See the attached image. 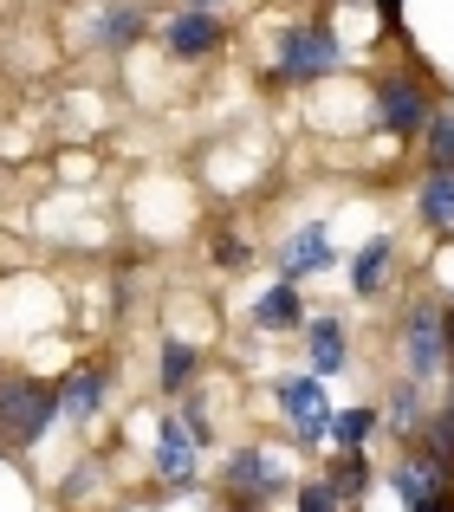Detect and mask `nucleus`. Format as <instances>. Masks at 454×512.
I'll return each mask as SVG.
<instances>
[{
  "instance_id": "nucleus-1",
  "label": "nucleus",
  "mask_w": 454,
  "mask_h": 512,
  "mask_svg": "<svg viewBox=\"0 0 454 512\" xmlns=\"http://www.w3.org/2000/svg\"><path fill=\"white\" fill-rule=\"evenodd\" d=\"M448 344H454V318L442 305H409L403 318V363H409V383H435L448 370Z\"/></svg>"
},
{
  "instance_id": "nucleus-2",
  "label": "nucleus",
  "mask_w": 454,
  "mask_h": 512,
  "mask_svg": "<svg viewBox=\"0 0 454 512\" xmlns=\"http://www.w3.org/2000/svg\"><path fill=\"white\" fill-rule=\"evenodd\" d=\"M52 415H59V396L46 383H0V441L33 448L52 428Z\"/></svg>"
},
{
  "instance_id": "nucleus-3",
  "label": "nucleus",
  "mask_w": 454,
  "mask_h": 512,
  "mask_svg": "<svg viewBox=\"0 0 454 512\" xmlns=\"http://www.w3.org/2000/svg\"><path fill=\"white\" fill-rule=\"evenodd\" d=\"M279 78H292V85H305V78H325V72H338V33L331 26H286L279 33Z\"/></svg>"
},
{
  "instance_id": "nucleus-4",
  "label": "nucleus",
  "mask_w": 454,
  "mask_h": 512,
  "mask_svg": "<svg viewBox=\"0 0 454 512\" xmlns=\"http://www.w3.org/2000/svg\"><path fill=\"white\" fill-rule=\"evenodd\" d=\"M279 409H286L292 435H299L305 448H318V441L331 435V409H325V389H318V376H279Z\"/></svg>"
},
{
  "instance_id": "nucleus-5",
  "label": "nucleus",
  "mask_w": 454,
  "mask_h": 512,
  "mask_svg": "<svg viewBox=\"0 0 454 512\" xmlns=\"http://www.w3.org/2000/svg\"><path fill=\"white\" fill-rule=\"evenodd\" d=\"M331 260H338V240H331V227H325V221L292 227L286 247H279V273H286L292 286H299V279H312V273H325Z\"/></svg>"
},
{
  "instance_id": "nucleus-6",
  "label": "nucleus",
  "mask_w": 454,
  "mask_h": 512,
  "mask_svg": "<svg viewBox=\"0 0 454 512\" xmlns=\"http://www.w3.org/2000/svg\"><path fill=\"white\" fill-rule=\"evenodd\" d=\"M429 91L422 85H409V78H383L377 85V124L390 130V137H416L422 124H429Z\"/></svg>"
},
{
  "instance_id": "nucleus-7",
  "label": "nucleus",
  "mask_w": 454,
  "mask_h": 512,
  "mask_svg": "<svg viewBox=\"0 0 454 512\" xmlns=\"http://www.w3.org/2000/svg\"><path fill=\"white\" fill-rule=\"evenodd\" d=\"M227 487L253 493V500H273V493L286 487V467H279L273 454H260V448H240V454H227Z\"/></svg>"
},
{
  "instance_id": "nucleus-8",
  "label": "nucleus",
  "mask_w": 454,
  "mask_h": 512,
  "mask_svg": "<svg viewBox=\"0 0 454 512\" xmlns=\"http://www.w3.org/2000/svg\"><path fill=\"white\" fill-rule=\"evenodd\" d=\"M390 487L409 512H442V461H403L390 467Z\"/></svg>"
},
{
  "instance_id": "nucleus-9",
  "label": "nucleus",
  "mask_w": 454,
  "mask_h": 512,
  "mask_svg": "<svg viewBox=\"0 0 454 512\" xmlns=\"http://www.w3.org/2000/svg\"><path fill=\"white\" fill-rule=\"evenodd\" d=\"M195 448H202V441L189 435V422L169 415L163 435H156V474H163L169 487H189V480H195Z\"/></svg>"
},
{
  "instance_id": "nucleus-10",
  "label": "nucleus",
  "mask_w": 454,
  "mask_h": 512,
  "mask_svg": "<svg viewBox=\"0 0 454 512\" xmlns=\"http://www.w3.org/2000/svg\"><path fill=\"white\" fill-rule=\"evenodd\" d=\"M215 46H221V20L215 13L189 7V13L169 20V52H176V59H202V52H215Z\"/></svg>"
},
{
  "instance_id": "nucleus-11",
  "label": "nucleus",
  "mask_w": 454,
  "mask_h": 512,
  "mask_svg": "<svg viewBox=\"0 0 454 512\" xmlns=\"http://www.w3.org/2000/svg\"><path fill=\"white\" fill-rule=\"evenodd\" d=\"M390 260H396L390 234H370L364 247H357V260H351V292H357V299H377V292H383V279H390Z\"/></svg>"
},
{
  "instance_id": "nucleus-12",
  "label": "nucleus",
  "mask_w": 454,
  "mask_h": 512,
  "mask_svg": "<svg viewBox=\"0 0 454 512\" xmlns=\"http://www.w3.org/2000/svg\"><path fill=\"white\" fill-rule=\"evenodd\" d=\"M104 370L98 363H85V370H72L59 383V415H72V422H91V415H98V402H104Z\"/></svg>"
},
{
  "instance_id": "nucleus-13",
  "label": "nucleus",
  "mask_w": 454,
  "mask_h": 512,
  "mask_svg": "<svg viewBox=\"0 0 454 512\" xmlns=\"http://www.w3.org/2000/svg\"><path fill=\"white\" fill-rule=\"evenodd\" d=\"M299 318H305V299H299V286H292V279L266 286L260 305H253V325H260V331H292Z\"/></svg>"
},
{
  "instance_id": "nucleus-14",
  "label": "nucleus",
  "mask_w": 454,
  "mask_h": 512,
  "mask_svg": "<svg viewBox=\"0 0 454 512\" xmlns=\"http://www.w3.org/2000/svg\"><path fill=\"white\" fill-rule=\"evenodd\" d=\"M305 344H312V376H338L344 357H351V344H344V325H338V318H312Z\"/></svg>"
},
{
  "instance_id": "nucleus-15",
  "label": "nucleus",
  "mask_w": 454,
  "mask_h": 512,
  "mask_svg": "<svg viewBox=\"0 0 454 512\" xmlns=\"http://www.w3.org/2000/svg\"><path fill=\"white\" fill-rule=\"evenodd\" d=\"M416 208H422V221H429L435 234H454V169H429Z\"/></svg>"
},
{
  "instance_id": "nucleus-16",
  "label": "nucleus",
  "mask_w": 454,
  "mask_h": 512,
  "mask_svg": "<svg viewBox=\"0 0 454 512\" xmlns=\"http://www.w3.org/2000/svg\"><path fill=\"white\" fill-rule=\"evenodd\" d=\"M370 435H377V409H364V402L331 415V441H338V448H364Z\"/></svg>"
},
{
  "instance_id": "nucleus-17",
  "label": "nucleus",
  "mask_w": 454,
  "mask_h": 512,
  "mask_svg": "<svg viewBox=\"0 0 454 512\" xmlns=\"http://www.w3.org/2000/svg\"><path fill=\"white\" fill-rule=\"evenodd\" d=\"M325 487L338 493V506H344V500H357V493H370V467H364V454H357V448H344V461L331 467V480H325Z\"/></svg>"
},
{
  "instance_id": "nucleus-18",
  "label": "nucleus",
  "mask_w": 454,
  "mask_h": 512,
  "mask_svg": "<svg viewBox=\"0 0 454 512\" xmlns=\"http://www.w3.org/2000/svg\"><path fill=\"white\" fill-rule=\"evenodd\" d=\"M422 130H429V156H435V169H454V104H435Z\"/></svg>"
},
{
  "instance_id": "nucleus-19",
  "label": "nucleus",
  "mask_w": 454,
  "mask_h": 512,
  "mask_svg": "<svg viewBox=\"0 0 454 512\" xmlns=\"http://www.w3.org/2000/svg\"><path fill=\"white\" fill-rule=\"evenodd\" d=\"M189 383H195V344L169 338L163 344V389H189Z\"/></svg>"
},
{
  "instance_id": "nucleus-20",
  "label": "nucleus",
  "mask_w": 454,
  "mask_h": 512,
  "mask_svg": "<svg viewBox=\"0 0 454 512\" xmlns=\"http://www.w3.org/2000/svg\"><path fill=\"white\" fill-rule=\"evenodd\" d=\"M137 33H143V13L137 7H111V13H104V26H98V46H130Z\"/></svg>"
},
{
  "instance_id": "nucleus-21",
  "label": "nucleus",
  "mask_w": 454,
  "mask_h": 512,
  "mask_svg": "<svg viewBox=\"0 0 454 512\" xmlns=\"http://www.w3.org/2000/svg\"><path fill=\"white\" fill-rule=\"evenodd\" d=\"M299 512H344V506H338V493H331L325 480H312V487L299 493Z\"/></svg>"
},
{
  "instance_id": "nucleus-22",
  "label": "nucleus",
  "mask_w": 454,
  "mask_h": 512,
  "mask_svg": "<svg viewBox=\"0 0 454 512\" xmlns=\"http://www.w3.org/2000/svg\"><path fill=\"white\" fill-rule=\"evenodd\" d=\"M215 260H221V266H247V240H221Z\"/></svg>"
},
{
  "instance_id": "nucleus-23",
  "label": "nucleus",
  "mask_w": 454,
  "mask_h": 512,
  "mask_svg": "<svg viewBox=\"0 0 454 512\" xmlns=\"http://www.w3.org/2000/svg\"><path fill=\"white\" fill-rule=\"evenodd\" d=\"M383 7V20H403V0H377Z\"/></svg>"
},
{
  "instance_id": "nucleus-24",
  "label": "nucleus",
  "mask_w": 454,
  "mask_h": 512,
  "mask_svg": "<svg viewBox=\"0 0 454 512\" xmlns=\"http://www.w3.org/2000/svg\"><path fill=\"white\" fill-rule=\"evenodd\" d=\"M189 7H202V13H208V7H215V0H189Z\"/></svg>"
},
{
  "instance_id": "nucleus-25",
  "label": "nucleus",
  "mask_w": 454,
  "mask_h": 512,
  "mask_svg": "<svg viewBox=\"0 0 454 512\" xmlns=\"http://www.w3.org/2000/svg\"><path fill=\"white\" fill-rule=\"evenodd\" d=\"M448 357H454V344H448Z\"/></svg>"
}]
</instances>
